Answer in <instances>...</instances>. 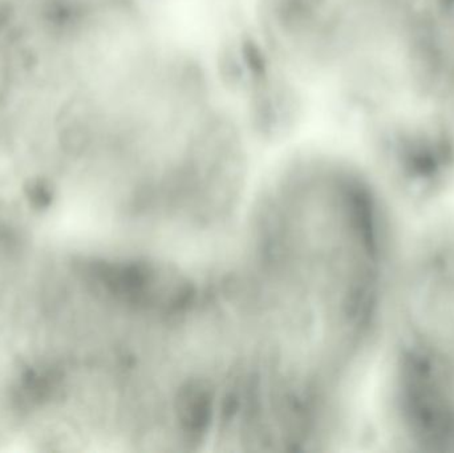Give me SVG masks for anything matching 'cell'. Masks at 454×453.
<instances>
[{
    "instance_id": "1",
    "label": "cell",
    "mask_w": 454,
    "mask_h": 453,
    "mask_svg": "<svg viewBox=\"0 0 454 453\" xmlns=\"http://www.w3.org/2000/svg\"><path fill=\"white\" fill-rule=\"evenodd\" d=\"M442 230L399 282L397 374L405 409L454 439V225Z\"/></svg>"
}]
</instances>
